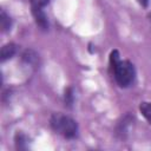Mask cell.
I'll return each instance as SVG.
<instances>
[{
  "mask_svg": "<svg viewBox=\"0 0 151 151\" xmlns=\"http://www.w3.org/2000/svg\"><path fill=\"white\" fill-rule=\"evenodd\" d=\"M149 18H150V21H151V13H150V15H149Z\"/></svg>",
  "mask_w": 151,
  "mask_h": 151,
  "instance_id": "obj_14",
  "label": "cell"
},
{
  "mask_svg": "<svg viewBox=\"0 0 151 151\" xmlns=\"http://www.w3.org/2000/svg\"><path fill=\"white\" fill-rule=\"evenodd\" d=\"M131 122H132V118H131L130 116H126V117L123 118V122L119 123L118 129H117V133L120 134V137H125V134L127 133V132H126V131H127V126H129V124H130Z\"/></svg>",
  "mask_w": 151,
  "mask_h": 151,
  "instance_id": "obj_7",
  "label": "cell"
},
{
  "mask_svg": "<svg viewBox=\"0 0 151 151\" xmlns=\"http://www.w3.org/2000/svg\"><path fill=\"white\" fill-rule=\"evenodd\" d=\"M139 111L143 114V117L147 120L149 124H151V103L149 101H143L139 105Z\"/></svg>",
  "mask_w": 151,
  "mask_h": 151,
  "instance_id": "obj_6",
  "label": "cell"
},
{
  "mask_svg": "<svg viewBox=\"0 0 151 151\" xmlns=\"http://www.w3.org/2000/svg\"><path fill=\"white\" fill-rule=\"evenodd\" d=\"M73 101H74V92H73V88L72 87L65 88V92H64V103H65V106L72 107Z\"/></svg>",
  "mask_w": 151,
  "mask_h": 151,
  "instance_id": "obj_10",
  "label": "cell"
},
{
  "mask_svg": "<svg viewBox=\"0 0 151 151\" xmlns=\"http://www.w3.org/2000/svg\"><path fill=\"white\" fill-rule=\"evenodd\" d=\"M31 1V8H44L50 0H29Z\"/></svg>",
  "mask_w": 151,
  "mask_h": 151,
  "instance_id": "obj_12",
  "label": "cell"
},
{
  "mask_svg": "<svg viewBox=\"0 0 151 151\" xmlns=\"http://www.w3.org/2000/svg\"><path fill=\"white\" fill-rule=\"evenodd\" d=\"M22 60L28 65H35L38 61V55L32 50H27L22 54Z\"/></svg>",
  "mask_w": 151,
  "mask_h": 151,
  "instance_id": "obj_9",
  "label": "cell"
},
{
  "mask_svg": "<svg viewBox=\"0 0 151 151\" xmlns=\"http://www.w3.org/2000/svg\"><path fill=\"white\" fill-rule=\"evenodd\" d=\"M14 143H15V147L18 150H26L28 147V138L21 132H18L15 134Z\"/></svg>",
  "mask_w": 151,
  "mask_h": 151,
  "instance_id": "obj_5",
  "label": "cell"
},
{
  "mask_svg": "<svg viewBox=\"0 0 151 151\" xmlns=\"http://www.w3.org/2000/svg\"><path fill=\"white\" fill-rule=\"evenodd\" d=\"M120 60V58H119V52L117 51V50H113L112 52H111V54H110V60H109V64H110V71L117 65V63Z\"/></svg>",
  "mask_w": 151,
  "mask_h": 151,
  "instance_id": "obj_11",
  "label": "cell"
},
{
  "mask_svg": "<svg viewBox=\"0 0 151 151\" xmlns=\"http://www.w3.org/2000/svg\"><path fill=\"white\" fill-rule=\"evenodd\" d=\"M32 14L34 17L35 24L44 31L48 29V19L42 8H32Z\"/></svg>",
  "mask_w": 151,
  "mask_h": 151,
  "instance_id": "obj_3",
  "label": "cell"
},
{
  "mask_svg": "<svg viewBox=\"0 0 151 151\" xmlns=\"http://www.w3.org/2000/svg\"><path fill=\"white\" fill-rule=\"evenodd\" d=\"M137 2L142 7H147V5H149V0H137Z\"/></svg>",
  "mask_w": 151,
  "mask_h": 151,
  "instance_id": "obj_13",
  "label": "cell"
},
{
  "mask_svg": "<svg viewBox=\"0 0 151 151\" xmlns=\"http://www.w3.org/2000/svg\"><path fill=\"white\" fill-rule=\"evenodd\" d=\"M0 25L4 32H7L11 29L12 26V19L9 18V15L6 14L5 11H1V18H0Z\"/></svg>",
  "mask_w": 151,
  "mask_h": 151,
  "instance_id": "obj_8",
  "label": "cell"
},
{
  "mask_svg": "<svg viewBox=\"0 0 151 151\" xmlns=\"http://www.w3.org/2000/svg\"><path fill=\"white\" fill-rule=\"evenodd\" d=\"M111 72L120 87H129L133 84L136 78L134 66L129 60H119L117 65L111 70Z\"/></svg>",
  "mask_w": 151,
  "mask_h": 151,
  "instance_id": "obj_2",
  "label": "cell"
},
{
  "mask_svg": "<svg viewBox=\"0 0 151 151\" xmlns=\"http://www.w3.org/2000/svg\"><path fill=\"white\" fill-rule=\"evenodd\" d=\"M50 124L54 132H57L66 139H73L78 134V124L74 119H72L68 116L54 113L50 119Z\"/></svg>",
  "mask_w": 151,
  "mask_h": 151,
  "instance_id": "obj_1",
  "label": "cell"
},
{
  "mask_svg": "<svg viewBox=\"0 0 151 151\" xmlns=\"http://www.w3.org/2000/svg\"><path fill=\"white\" fill-rule=\"evenodd\" d=\"M17 52V45L13 42L6 44L2 46L1 48V61H6L8 59H11Z\"/></svg>",
  "mask_w": 151,
  "mask_h": 151,
  "instance_id": "obj_4",
  "label": "cell"
}]
</instances>
